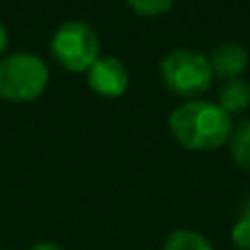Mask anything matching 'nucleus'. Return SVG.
Segmentation results:
<instances>
[{
	"mask_svg": "<svg viewBox=\"0 0 250 250\" xmlns=\"http://www.w3.org/2000/svg\"><path fill=\"white\" fill-rule=\"evenodd\" d=\"M242 217H250V200H246V204H244V208H242Z\"/></svg>",
	"mask_w": 250,
	"mask_h": 250,
	"instance_id": "14",
	"label": "nucleus"
},
{
	"mask_svg": "<svg viewBox=\"0 0 250 250\" xmlns=\"http://www.w3.org/2000/svg\"><path fill=\"white\" fill-rule=\"evenodd\" d=\"M208 64H211V70L215 77L224 79H237L242 77V73L246 70L250 57L248 51L237 42H222L208 53Z\"/></svg>",
	"mask_w": 250,
	"mask_h": 250,
	"instance_id": "6",
	"label": "nucleus"
},
{
	"mask_svg": "<svg viewBox=\"0 0 250 250\" xmlns=\"http://www.w3.org/2000/svg\"><path fill=\"white\" fill-rule=\"evenodd\" d=\"M86 82L92 92L99 97H108V99H117V97L125 95L129 86V73L125 64L117 57H99L95 64L88 68Z\"/></svg>",
	"mask_w": 250,
	"mask_h": 250,
	"instance_id": "5",
	"label": "nucleus"
},
{
	"mask_svg": "<svg viewBox=\"0 0 250 250\" xmlns=\"http://www.w3.org/2000/svg\"><path fill=\"white\" fill-rule=\"evenodd\" d=\"M169 132L173 141L189 151H213L226 145L233 129V119L207 99L180 104L169 114Z\"/></svg>",
	"mask_w": 250,
	"mask_h": 250,
	"instance_id": "1",
	"label": "nucleus"
},
{
	"mask_svg": "<svg viewBox=\"0 0 250 250\" xmlns=\"http://www.w3.org/2000/svg\"><path fill=\"white\" fill-rule=\"evenodd\" d=\"M125 2H127V7L132 9L136 16L158 18V16H165V13L173 7L176 0H125Z\"/></svg>",
	"mask_w": 250,
	"mask_h": 250,
	"instance_id": "10",
	"label": "nucleus"
},
{
	"mask_svg": "<svg viewBox=\"0 0 250 250\" xmlns=\"http://www.w3.org/2000/svg\"><path fill=\"white\" fill-rule=\"evenodd\" d=\"M99 35L88 22L68 20L55 29L51 38V55L68 73H88L99 60Z\"/></svg>",
	"mask_w": 250,
	"mask_h": 250,
	"instance_id": "4",
	"label": "nucleus"
},
{
	"mask_svg": "<svg viewBox=\"0 0 250 250\" xmlns=\"http://www.w3.org/2000/svg\"><path fill=\"white\" fill-rule=\"evenodd\" d=\"M226 145H229V154L233 163L250 173V119H244L237 125H233Z\"/></svg>",
	"mask_w": 250,
	"mask_h": 250,
	"instance_id": "8",
	"label": "nucleus"
},
{
	"mask_svg": "<svg viewBox=\"0 0 250 250\" xmlns=\"http://www.w3.org/2000/svg\"><path fill=\"white\" fill-rule=\"evenodd\" d=\"M230 242L237 250H250V217H239L230 230Z\"/></svg>",
	"mask_w": 250,
	"mask_h": 250,
	"instance_id": "11",
	"label": "nucleus"
},
{
	"mask_svg": "<svg viewBox=\"0 0 250 250\" xmlns=\"http://www.w3.org/2000/svg\"><path fill=\"white\" fill-rule=\"evenodd\" d=\"M0 250H9V248H0Z\"/></svg>",
	"mask_w": 250,
	"mask_h": 250,
	"instance_id": "15",
	"label": "nucleus"
},
{
	"mask_svg": "<svg viewBox=\"0 0 250 250\" xmlns=\"http://www.w3.org/2000/svg\"><path fill=\"white\" fill-rule=\"evenodd\" d=\"M163 250H213V246L198 230L178 229L169 233V237L163 244Z\"/></svg>",
	"mask_w": 250,
	"mask_h": 250,
	"instance_id": "9",
	"label": "nucleus"
},
{
	"mask_svg": "<svg viewBox=\"0 0 250 250\" xmlns=\"http://www.w3.org/2000/svg\"><path fill=\"white\" fill-rule=\"evenodd\" d=\"M7 46H9V33H7V26L0 22V60H2L4 53H7Z\"/></svg>",
	"mask_w": 250,
	"mask_h": 250,
	"instance_id": "12",
	"label": "nucleus"
},
{
	"mask_svg": "<svg viewBox=\"0 0 250 250\" xmlns=\"http://www.w3.org/2000/svg\"><path fill=\"white\" fill-rule=\"evenodd\" d=\"M217 105L224 110L226 114H239L244 110H248L250 105V83L246 79H229L222 83L220 92H217Z\"/></svg>",
	"mask_w": 250,
	"mask_h": 250,
	"instance_id": "7",
	"label": "nucleus"
},
{
	"mask_svg": "<svg viewBox=\"0 0 250 250\" xmlns=\"http://www.w3.org/2000/svg\"><path fill=\"white\" fill-rule=\"evenodd\" d=\"M29 250H64L60 246V244H55V242H38L35 246H31Z\"/></svg>",
	"mask_w": 250,
	"mask_h": 250,
	"instance_id": "13",
	"label": "nucleus"
},
{
	"mask_svg": "<svg viewBox=\"0 0 250 250\" xmlns=\"http://www.w3.org/2000/svg\"><path fill=\"white\" fill-rule=\"evenodd\" d=\"M48 82L46 62L33 53H11L0 60V99L31 104L46 92Z\"/></svg>",
	"mask_w": 250,
	"mask_h": 250,
	"instance_id": "2",
	"label": "nucleus"
},
{
	"mask_svg": "<svg viewBox=\"0 0 250 250\" xmlns=\"http://www.w3.org/2000/svg\"><path fill=\"white\" fill-rule=\"evenodd\" d=\"M160 79L169 92L182 99H200L211 88L213 75L208 57L193 48H173L160 62Z\"/></svg>",
	"mask_w": 250,
	"mask_h": 250,
	"instance_id": "3",
	"label": "nucleus"
}]
</instances>
